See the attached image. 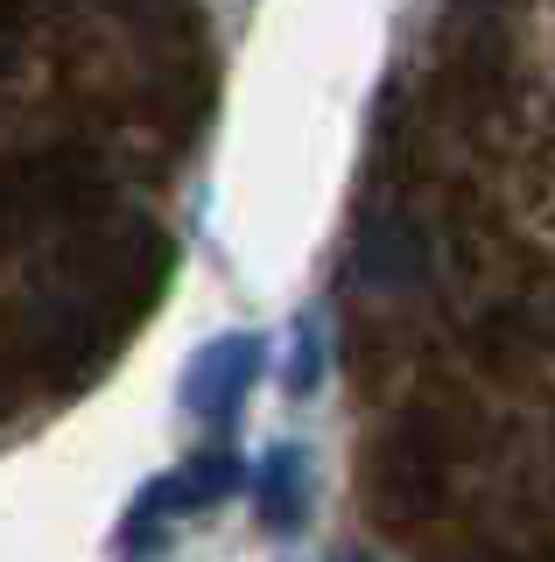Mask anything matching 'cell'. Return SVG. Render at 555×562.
<instances>
[{
  "mask_svg": "<svg viewBox=\"0 0 555 562\" xmlns=\"http://www.w3.org/2000/svg\"><path fill=\"white\" fill-rule=\"evenodd\" d=\"M253 373H260V338H247V330L197 345V359L183 366V408L218 429V422L239 415V401H247Z\"/></svg>",
  "mask_w": 555,
  "mask_h": 562,
  "instance_id": "cell-1",
  "label": "cell"
},
{
  "mask_svg": "<svg viewBox=\"0 0 555 562\" xmlns=\"http://www.w3.org/2000/svg\"><path fill=\"white\" fill-rule=\"evenodd\" d=\"M260 520L282 527V535L303 520V457L288 450V443L268 457V471H260Z\"/></svg>",
  "mask_w": 555,
  "mask_h": 562,
  "instance_id": "cell-2",
  "label": "cell"
},
{
  "mask_svg": "<svg viewBox=\"0 0 555 562\" xmlns=\"http://www.w3.org/2000/svg\"><path fill=\"white\" fill-rule=\"evenodd\" d=\"M324 373V338H317V316L296 324V359H288V394H309Z\"/></svg>",
  "mask_w": 555,
  "mask_h": 562,
  "instance_id": "cell-3",
  "label": "cell"
}]
</instances>
